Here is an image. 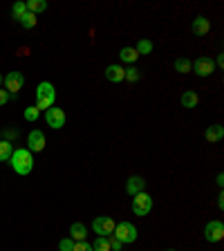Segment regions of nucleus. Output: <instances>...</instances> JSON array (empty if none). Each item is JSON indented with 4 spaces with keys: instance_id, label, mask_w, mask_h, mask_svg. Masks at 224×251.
<instances>
[{
    "instance_id": "f257e3e1",
    "label": "nucleus",
    "mask_w": 224,
    "mask_h": 251,
    "mask_svg": "<svg viewBox=\"0 0 224 251\" xmlns=\"http://www.w3.org/2000/svg\"><path fill=\"white\" fill-rule=\"evenodd\" d=\"M9 166L18 175H29L34 171V157L27 148H16L9 157Z\"/></svg>"
},
{
    "instance_id": "f03ea898",
    "label": "nucleus",
    "mask_w": 224,
    "mask_h": 251,
    "mask_svg": "<svg viewBox=\"0 0 224 251\" xmlns=\"http://www.w3.org/2000/svg\"><path fill=\"white\" fill-rule=\"evenodd\" d=\"M54 101H56V90H54L52 83H49V81L38 83V88H36V108L38 110H45V113H47L49 108L54 106Z\"/></svg>"
},
{
    "instance_id": "7ed1b4c3",
    "label": "nucleus",
    "mask_w": 224,
    "mask_h": 251,
    "mask_svg": "<svg viewBox=\"0 0 224 251\" xmlns=\"http://www.w3.org/2000/svg\"><path fill=\"white\" fill-rule=\"evenodd\" d=\"M112 235H114L121 245H133V242L139 238V231L133 222H119V225H114Z\"/></svg>"
},
{
    "instance_id": "20e7f679",
    "label": "nucleus",
    "mask_w": 224,
    "mask_h": 251,
    "mask_svg": "<svg viewBox=\"0 0 224 251\" xmlns=\"http://www.w3.org/2000/svg\"><path fill=\"white\" fill-rule=\"evenodd\" d=\"M114 220L110 218V215H99V218L92 220V231L94 233H99V238H108V235H112V231H114Z\"/></svg>"
},
{
    "instance_id": "39448f33",
    "label": "nucleus",
    "mask_w": 224,
    "mask_h": 251,
    "mask_svg": "<svg viewBox=\"0 0 224 251\" xmlns=\"http://www.w3.org/2000/svg\"><path fill=\"white\" fill-rule=\"evenodd\" d=\"M150 208H153V198H150L146 191H141V193H137L133 198V213L134 215H148L150 213Z\"/></svg>"
},
{
    "instance_id": "423d86ee",
    "label": "nucleus",
    "mask_w": 224,
    "mask_h": 251,
    "mask_svg": "<svg viewBox=\"0 0 224 251\" xmlns=\"http://www.w3.org/2000/svg\"><path fill=\"white\" fill-rule=\"evenodd\" d=\"M204 238H206V242H220L224 238V225L220 220H211L204 227Z\"/></svg>"
},
{
    "instance_id": "0eeeda50",
    "label": "nucleus",
    "mask_w": 224,
    "mask_h": 251,
    "mask_svg": "<svg viewBox=\"0 0 224 251\" xmlns=\"http://www.w3.org/2000/svg\"><path fill=\"white\" fill-rule=\"evenodd\" d=\"M2 86H5V90L9 92V94H16V92L22 90V86H25V76H22V72H9V74L5 76V81H2Z\"/></svg>"
},
{
    "instance_id": "6e6552de",
    "label": "nucleus",
    "mask_w": 224,
    "mask_h": 251,
    "mask_svg": "<svg viewBox=\"0 0 224 251\" xmlns=\"http://www.w3.org/2000/svg\"><path fill=\"white\" fill-rule=\"evenodd\" d=\"M45 121H47V126L49 128H54V130H61L65 126V113L61 110V108H49L47 113H45Z\"/></svg>"
},
{
    "instance_id": "1a4fd4ad",
    "label": "nucleus",
    "mask_w": 224,
    "mask_h": 251,
    "mask_svg": "<svg viewBox=\"0 0 224 251\" xmlns=\"http://www.w3.org/2000/svg\"><path fill=\"white\" fill-rule=\"evenodd\" d=\"M193 72L198 76H211L215 72V63L211 59H206V56H200V59H195V63H193Z\"/></svg>"
},
{
    "instance_id": "9d476101",
    "label": "nucleus",
    "mask_w": 224,
    "mask_h": 251,
    "mask_svg": "<svg viewBox=\"0 0 224 251\" xmlns=\"http://www.w3.org/2000/svg\"><path fill=\"white\" fill-rule=\"evenodd\" d=\"M45 148V135L41 130H32L27 137V150L29 153H41Z\"/></svg>"
},
{
    "instance_id": "9b49d317",
    "label": "nucleus",
    "mask_w": 224,
    "mask_h": 251,
    "mask_svg": "<svg viewBox=\"0 0 224 251\" xmlns=\"http://www.w3.org/2000/svg\"><path fill=\"white\" fill-rule=\"evenodd\" d=\"M126 191L130 193V195H137V193H141V191H146V180L141 175H133V177H128V182H126Z\"/></svg>"
},
{
    "instance_id": "f8f14e48",
    "label": "nucleus",
    "mask_w": 224,
    "mask_h": 251,
    "mask_svg": "<svg viewBox=\"0 0 224 251\" xmlns=\"http://www.w3.org/2000/svg\"><path fill=\"white\" fill-rule=\"evenodd\" d=\"M211 32V23H208V18L204 16H195L193 18V34L195 36H204V34Z\"/></svg>"
},
{
    "instance_id": "ddd939ff",
    "label": "nucleus",
    "mask_w": 224,
    "mask_h": 251,
    "mask_svg": "<svg viewBox=\"0 0 224 251\" xmlns=\"http://www.w3.org/2000/svg\"><path fill=\"white\" fill-rule=\"evenodd\" d=\"M123 76H126V69L121 65H108L106 68V79L112 81V83H121Z\"/></svg>"
},
{
    "instance_id": "4468645a",
    "label": "nucleus",
    "mask_w": 224,
    "mask_h": 251,
    "mask_svg": "<svg viewBox=\"0 0 224 251\" xmlns=\"http://www.w3.org/2000/svg\"><path fill=\"white\" fill-rule=\"evenodd\" d=\"M86 235H88V229L83 222H74V225L69 227V238L74 242H81V240H86Z\"/></svg>"
},
{
    "instance_id": "2eb2a0df",
    "label": "nucleus",
    "mask_w": 224,
    "mask_h": 251,
    "mask_svg": "<svg viewBox=\"0 0 224 251\" xmlns=\"http://www.w3.org/2000/svg\"><path fill=\"white\" fill-rule=\"evenodd\" d=\"M222 137H224V128H222V126H208L206 133H204V139H206L208 144H215V141H220Z\"/></svg>"
},
{
    "instance_id": "dca6fc26",
    "label": "nucleus",
    "mask_w": 224,
    "mask_h": 251,
    "mask_svg": "<svg viewBox=\"0 0 224 251\" xmlns=\"http://www.w3.org/2000/svg\"><path fill=\"white\" fill-rule=\"evenodd\" d=\"M200 103V96H198V92H193V90H186L184 94H181V108H195Z\"/></svg>"
},
{
    "instance_id": "f3484780",
    "label": "nucleus",
    "mask_w": 224,
    "mask_h": 251,
    "mask_svg": "<svg viewBox=\"0 0 224 251\" xmlns=\"http://www.w3.org/2000/svg\"><path fill=\"white\" fill-rule=\"evenodd\" d=\"M25 5H27V11H29V14H34V16L47 9V2H45V0H27Z\"/></svg>"
},
{
    "instance_id": "a211bd4d",
    "label": "nucleus",
    "mask_w": 224,
    "mask_h": 251,
    "mask_svg": "<svg viewBox=\"0 0 224 251\" xmlns=\"http://www.w3.org/2000/svg\"><path fill=\"white\" fill-rule=\"evenodd\" d=\"M119 59H121L123 63H134V61L139 59V54L134 47H123L121 52H119Z\"/></svg>"
},
{
    "instance_id": "6ab92c4d",
    "label": "nucleus",
    "mask_w": 224,
    "mask_h": 251,
    "mask_svg": "<svg viewBox=\"0 0 224 251\" xmlns=\"http://www.w3.org/2000/svg\"><path fill=\"white\" fill-rule=\"evenodd\" d=\"M11 153H14V146H11V141L0 139V161H9Z\"/></svg>"
},
{
    "instance_id": "aec40b11",
    "label": "nucleus",
    "mask_w": 224,
    "mask_h": 251,
    "mask_svg": "<svg viewBox=\"0 0 224 251\" xmlns=\"http://www.w3.org/2000/svg\"><path fill=\"white\" fill-rule=\"evenodd\" d=\"M175 72H179V74H188V72H193V61L177 59L175 61Z\"/></svg>"
},
{
    "instance_id": "412c9836",
    "label": "nucleus",
    "mask_w": 224,
    "mask_h": 251,
    "mask_svg": "<svg viewBox=\"0 0 224 251\" xmlns=\"http://www.w3.org/2000/svg\"><path fill=\"white\" fill-rule=\"evenodd\" d=\"M153 47H155V45H153V41H148V38H141V41L134 45V49H137L139 56H141V54H150L153 52Z\"/></svg>"
},
{
    "instance_id": "4be33fe9",
    "label": "nucleus",
    "mask_w": 224,
    "mask_h": 251,
    "mask_svg": "<svg viewBox=\"0 0 224 251\" xmlns=\"http://www.w3.org/2000/svg\"><path fill=\"white\" fill-rule=\"evenodd\" d=\"M25 14H27L25 2H14V7H11V16H14V21H21Z\"/></svg>"
},
{
    "instance_id": "5701e85b",
    "label": "nucleus",
    "mask_w": 224,
    "mask_h": 251,
    "mask_svg": "<svg viewBox=\"0 0 224 251\" xmlns=\"http://www.w3.org/2000/svg\"><path fill=\"white\" fill-rule=\"evenodd\" d=\"M92 249L94 251H112L110 249V240H108V238H96L94 245H92Z\"/></svg>"
},
{
    "instance_id": "b1692460",
    "label": "nucleus",
    "mask_w": 224,
    "mask_h": 251,
    "mask_svg": "<svg viewBox=\"0 0 224 251\" xmlns=\"http://www.w3.org/2000/svg\"><path fill=\"white\" fill-rule=\"evenodd\" d=\"M18 23H21V25L25 27V29H32V27H36V16H34V14H29V11H27V14H25V16H22V18H21V21H18Z\"/></svg>"
},
{
    "instance_id": "393cba45",
    "label": "nucleus",
    "mask_w": 224,
    "mask_h": 251,
    "mask_svg": "<svg viewBox=\"0 0 224 251\" xmlns=\"http://www.w3.org/2000/svg\"><path fill=\"white\" fill-rule=\"evenodd\" d=\"M38 117H41V110H38L36 106L25 108V119H27V121H36Z\"/></svg>"
},
{
    "instance_id": "a878e982",
    "label": "nucleus",
    "mask_w": 224,
    "mask_h": 251,
    "mask_svg": "<svg viewBox=\"0 0 224 251\" xmlns=\"http://www.w3.org/2000/svg\"><path fill=\"white\" fill-rule=\"evenodd\" d=\"M123 79H126V81H133V83H134V81L141 79V72H139L137 68H128V69H126V76H123Z\"/></svg>"
},
{
    "instance_id": "bb28decb",
    "label": "nucleus",
    "mask_w": 224,
    "mask_h": 251,
    "mask_svg": "<svg viewBox=\"0 0 224 251\" xmlns=\"http://www.w3.org/2000/svg\"><path fill=\"white\" fill-rule=\"evenodd\" d=\"M72 249H74V240H72L69 235L59 242V251H72Z\"/></svg>"
},
{
    "instance_id": "cd10ccee",
    "label": "nucleus",
    "mask_w": 224,
    "mask_h": 251,
    "mask_svg": "<svg viewBox=\"0 0 224 251\" xmlns=\"http://www.w3.org/2000/svg\"><path fill=\"white\" fill-rule=\"evenodd\" d=\"M72 251H94V249H92V245L88 240H81V242H74V249Z\"/></svg>"
},
{
    "instance_id": "c85d7f7f",
    "label": "nucleus",
    "mask_w": 224,
    "mask_h": 251,
    "mask_svg": "<svg viewBox=\"0 0 224 251\" xmlns=\"http://www.w3.org/2000/svg\"><path fill=\"white\" fill-rule=\"evenodd\" d=\"M108 240H110V249H112V251H121L123 245L117 240V238H114V235H108Z\"/></svg>"
},
{
    "instance_id": "c756f323",
    "label": "nucleus",
    "mask_w": 224,
    "mask_h": 251,
    "mask_svg": "<svg viewBox=\"0 0 224 251\" xmlns=\"http://www.w3.org/2000/svg\"><path fill=\"white\" fill-rule=\"evenodd\" d=\"M5 141H11V139H16L18 137V130H14V128H9V130H5Z\"/></svg>"
},
{
    "instance_id": "7c9ffc66",
    "label": "nucleus",
    "mask_w": 224,
    "mask_h": 251,
    "mask_svg": "<svg viewBox=\"0 0 224 251\" xmlns=\"http://www.w3.org/2000/svg\"><path fill=\"white\" fill-rule=\"evenodd\" d=\"M7 101H9V92H7V90H0V106H5Z\"/></svg>"
},
{
    "instance_id": "2f4dec72",
    "label": "nucleus",
    "mask_w": 224,
    "mask_h": 251,
    "mask_svg": "<svg viewBox=\"0 0 224 251\" xmlns=\"http://www.w3.org/2000/svg\"><path fill=\"white\" fill-rule=\"evenodd\" d=\"M222 65H224V56H222V54H220V56H218V61H215V68H222Z\"/></svg>"
},
{
    "instance_id": "473e14b6",
    "label": "nucleus",
    "mask_w": 224,
    "mask_h": 251,
    "mask_svg": "<svg viewBox=\"0 0 224 251\" xmlns=\"http://www.w3.org/2000/svg\"><path fill=\"white\" fill-rule=\"evenodd\" d=\"M218 206L224 208V195H222V193H220V198H218Z\"/></svg>"
},
{
    "instance_id": "72a5a7b5",
    "label": "nucleus",
    "mask_w": 224,
    "mask_h": 251,
    "mask_svg": "<svg viewBox=\"0 0 224 251\" xmlns=\"http://www.w3.org/2000/svg\"><path fill=\"white\" fill-rule=\"evenodd\" d=\"M222 184H224V175L220 173V175H218V186H222Z\"/></svg>"
},
{
    "instance_id": "f704fd0d",
    "label": "nucleus",
    "mask_w": 224,
    "mask_h": 251,
    "mask_svg": "<svg viewBox=\"0 0 224 251\" xmlns=\"http://www.w3.org/2000/svg\"><path fill=\"white\" fill-rule=\"evenodd\" d=\"M2 81H5V76H2V74H0V86H2Z\"/></svg>"
},
{
    "instance_id": "c9c22d12",
    "label": "nucleus",
    "mask_w": 224,
    "mask_h": 251,
    "mask_svg": "<svg viewBox=\"0 0 224 251\" xmlns=\"http://www.w3.org/2000/svg\"><path fill=\"white\" fill-rule=\"evenodd\" d=\"M166 251H175V249H166Z\"/></svg>"
}]
</instances>
